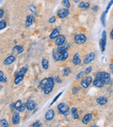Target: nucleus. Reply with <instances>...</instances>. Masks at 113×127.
<instances>
[{"label":"nucleus","instance_id":"obj_20","mask_svg":"<svg viewBox=\"0 0 113 127\" xmlns=\"http://www.w3.org/2000/svg\"><path fill=\"white\" fill-rule=\"evenodd\" d=\"M20 121V115L18 112H14L12 117V123L14 125H16L19 123Z\"/></svg>","mask_w":113,"mask_h":127},{"label":"nucleus","instance_id":"obj_13","mask_svg":"<svg viewBox=\"0 0 113 127\" xmlns=\"http://www.w3.org/2000/svg\"><path fill=\"white\" fill-rule=\"evenodd\" d=\"M59 35V28H55L52 30L51 34L50 35V38L51 40H54V39H56Z\"/></svg>","mask_w":113,"mask_h":127},{"label":"nucleus","instance_id":"obj_5","mask_svg":"<svg viewBox=\"0 0 113 127\" xmlns=\"http://www.w3.org/2000/svg\"><path fill=\"white\" fill-rule=\"evenodd\" d=\"M74 40H75V42L77 45H82V44H84V43H85L86 42L87 37L84 34H77L75 36Z\"/></svg>","mask_w":113,"mask_h":127},{"label":"nucleus","instance_id":"obj_18","mask_svg":"<svg viewBox=\"0 0 113 127\" xmlns=\"http://www.w3.org/2000/svg\"><path fill=\"white\" fill-rule=\"evenodd\" d=\"M73 64L74 65H79L81 64V59H80V54L79 53H76L73 57Z\"/></svg>","mask_w":113,"mask_h":127},{"label":"nucleus","instance_id":"obj_9","mask_svg":"<svg viewBox=\"0 0 113 127\" xmlns=\"http://www.w3.org/2000/svg\"><path fill=\"white\" fill-rule=\"evenodd\" d=\"M96 58V54L95 53L93 52H91V53H89L88 54L86 55V57L84 58V62L85 64H90L91 62H92Z\"/></svg>","mask_w":113,"mask_h":127},{"label":"nucleus","instance_id":"obj_7","mask_svg":"<svg viewBox=\"0 0 113 127\" xmlns=\"http://www.w3.org/2000/svg\"><path fill=\"white\" fill-rule=\"evenodd\" d=\"M15 107H16V110L18 112H23L25 111V109H27L26 107V104L23 103L21 100H17L15 102Z\"/></svg>","mask_w":113,"mask_h":127},{"label":"nucleus","instance_id":"obj_4","mask_svg":"<svg viewBox=\"0 0 113 127\" xmlns=\"http://www.w3.org/2000/svg\"><path fill=\"white\" fill-rule=\"evenodd\" d=\"M106 42H107V35H106V31L104 30L102 34V38L100 40V47L102 52H105V50Z\"/></svg>","mask_w":113,"mask_h":127},{"label":"nucleus","instance_id":"obj_44","mask_svg":"<svg viewBox=\"0 0 113 127\" xmlns=\"http://www.w3.org/2000/svg\"><path fill=\"white\" fill-rule=\"evenodd\" d=\"M4 16V10L0 9V18H3Z\"/></svg>","mask_w":113,"mask_h":127},{"label":"nucleus","instance_id":"obj_10","mask_svg":"<svg viewBox=\"0 0 113 127\" xmlns=\"http://www.w3.org/2000/svg\"><path fill=\"white\" fill-rule=\"evenodd\" d=\"M93 84L94 86H96L97 88H102L105 85V82L102 78H98V77H96L93 82Z\"/></svg>","mask_w":113,"mask_h":127},{"label":"nucleus","instance_id":"obj_2","mask_svg":"<svg viewBox=\"0 0 113 127\" xmlns=\"http://www.w3.org/2000/svg\"><path fill=\"white\" fill-rule=\"evenodd\" d=\"M57 109L60 114L67 116L69 115V107L65 103H60L57 106Z\"/></svg>","mask_w":113,"mask_h":127},{"label":"nucleus","instance_id":"obj_27","mask_svg":"<svg viewBox=\"0 0 113 127\" xmlns=\"http://www.w3.org/2000/svg\"><path fill=\"white\" fill-rule=\"evenodd\" d=\"M71 115L74 119H78L79 118V115L78 114V110L76 107H72L71 109Z\"/></svg>","mask_w":113,"mask_h":127},{"label":"nucleus","instance_id":"obj_37","mask_svg":"<svg viewBox=\"0 0 113 127\" xmlns=\"http://www.w3.org/2000/svg\"><path fill=\"white\" fill-rule=\"evenodd\" d=\"M91 71H92V66H88L85 69V71L84 72L86 75H88L89 74H91Z\"/></svg>","mask_w":113,"mask_h":127},{"label":"nucleus","instance_id":"obj_41","mask_svg":"<svg viewBox=\"0 0 113 127\" xmlns=\"http://www.w3.org/2000/svg\"><path fill=\"white\" fill-rule=\"evenodd\" d=\"M10 108H11V111H14L16 110V107H15V103L14 102H12L10 105Z\"/></svg>","mask_w":113,"mask_h":127},{"label":"nucleus","instance_id":"obj_28","mask_svg":"<svg viewBox=\"0 0 113 127\" xmlns=\"http://www.w3.org/2000/svg\"><path fill=\"white\" fill-rule=\"evenodd\" d=\"M89 6H90L89 3L82 1V2H80V3H79V8H84V9H86V8H89Z\"/></svg>","mask_w":113,"mask_h":127},{"label":"nucleus","instance_id":"obj_23","mask_svg":"<svg viewBox=\"0 0 113 127\" xmlns=\"http://www.w3.org/2000/svg\"><path fill=\"white\" fill-rule=\"evenodd\" d=\"M13 51L14 52H16L18 54H21V53L23 52L24 49H23V47H21V46H20V45H15V47H14L13 49Z\"/></svg>","mask_w":113,"mask_h":127},{"label":"nucleus","instance_id":"obj_30","mask_svg":"<svg viewBox=\"0 0 113 127\" xmlns=\"http://www.w3.org/2000/svg\"><path fill=\"white\" fill-rule=\"evenodd\" d=\"M23 77L24 76H16L14 79V83L16 85H18V83H20L23 80Z\"/></svg>","mask_w":113,"mask_h":127},{"label":"nucleus","instance_id":"obj_50","mask_svg":"<svg viewBox=\"0 0 113 127\" xmlns=\"http://www.w3.org/2000/svg\"><path fill=\"white\" fill-rule=\"evenodd\" d=\"M73 1H74L75 3H79L80 1V0H73Z\"/></svg>","mask_w":113,"mask_h":127},{"label":"nucleus","instance_id":"obj_22","mask_svg":"<svg viewBox=\"0 0 113 127\" xmlns=\"http://www.w3.org/2000/svg\"><path fill=\"white\" fill-rule=\"evenodd\" d=\"M47 83H48V78H44L43 80H42L40 83V86L39 87L42 89V90H45V88L47 87Z\"/></svg>","mask_w":113,"mask_h":127},{"label":"nucleus","instance_id":"obj_12","mask_svg":"<svg viewBox=\"0 0 113 127\" xmlns=\"http://www.w3.org/2000/svg\"><path fill=\"white\" fill-rule=\"evenodd\" d=\"M35 21V17L33 15H28L26 17V21H25V28H28L30 26L33 25V23Z\"/></svg>","mask_w":113,"mask_h":127},{"label":"nucleus","instance_id":"obj_32","mask_svg":"<svg viewBox=\"0 0 113 127\" xmlns=\"http://www.w3.org/2000/svg\"><path fill=\"white\" fill-rule=\"evenodd\" d=\"M6 77L4 76V72L2 71H0V82L1 83H5L6 82Z\"/></svg>","mask_w":113,"mask_h":127},{"label":"nucleus","instance_id":"obj_21","mask_svg":"<svg viewBox=\"0 0 113 127\" xmlns=\"http://www.w3.org/2000/svg\"><path fill=\"white\" fill-rule=\"evenodd\" d=\"M26 71H27V69H26L25 67H23V68L18 69V70L16 72V74H15V77L18 76H24L25 74L26 73Z\"/></svg>","mask_w":113,"mask_h":127},{"label":"nucleus","instance_id":"obj_25","mask_svg":"<svg viewBox=\"0 0 113 127\" xmlns=\"http://www.w3.org/2000/svg\"><path fill=\"white\" fill-rule=\"evenodd\" d=\"M60 54H61V55H60V61H64L69 57V53H68L67 50H64L63 52H61Z\"/></svg>","mask_w":113,"mask_h":127},{"label":"nucleus","instance_id":"obj_42","mask_svg":"<svg viewBox=\"0 0 113 127\" xmlns=\"http://www.w3.org/2000/svg\"><path fill=\"white\" fill-rule=\"evenodd\" d=\"M32 127H41V124L40 123V122H36L35 123L33 124Z\"/></svg>","mask_w":113,"mask_h":127},{"label":"nucleus","instance_id":"obj_45","mask_svg":"<svg viewBox=\"0 0 113 127\" xmlns=\"http://www.w3.org/2000/svg\"><path fill=\"white\" fill-rule=\"evenodd\" d=\"M93 10L94 11H97L98 10V6H94V7L93 8Z\"/></svg>","mask_w":113,"mask_h":127},{"label":"nucleus","instance_id":"obj_48","mask_svg":"<svg viewBox=\"0 0 113 127\" xmlns=\"http://www.w3.org/2000/svg\"><path fill=\"white\" fill-rule=\"evenodd\" d=\"M77 93L76 88H73V93Z\"/></svg>","mask_w":113,"mask_h":127},{"label":"nucleus","instance_id":"obj_14","mask_svg":"<svg viewBox=\"0 0 113 127\" xmlns=\"http://www.w3.org/2000/svg\"><path fill=\"white\" fill-rule=\"evenodd\" d=\"M15 60H16V57L13 55H10L4 59V64L5 65H11V64H13Z\"/></svg>","mask_w":113,"mask_h":127},{"label":"nucleus","instance_id":"obj_8","mask_svg":"<svg viewBox=\"0 0 113 127\" xmlns=\"http://www.w3.org/2000/svg\"><path fill=\"white\" fill-rule=\"evenodd\" d=\"M69 14V8H60L57 12V15L60 18H64L67 17Z\"/></svg>","mask_w":113,"mask_h":127},{"label":"nucleus","instance_id":"obj_6","mask_svg":"<svg viewBox=\"0 0 113 127\" xmlns=\"http://www.w3.org/2000/svg\"><path fill=\"white\" fill-rule=\"evenodd\" d=\"M93 81V78L91 76H86L85 78H84L81 81V85L82 86L83 88H87L88 87H89V86L91 84Z\"/></svg>","mask_w":113,"mask_h":127},{"label":"nucleus","instance_id":"obj_35","mask_svg":"<svg viewBox=\"0 0 113 127\" xmlns=\"http://www.w3.org/2000/svg\"><path fill=\"white\" fill-rule=\"evenodd\" d=\"M0 124H1V127H8V123L7 122V121L6 119H1Z\"/></svg>","mask_w":113,"mask_h":127},{"label":"nucleus","instance_id":"obj_38","mask_svg":"<svg viewBox=\"0 0 113 127\" xmlns=\"http://www.w3.org/2000/svg\"><path fill=\"white\" fill-rule=\"evenodd\" d=\"M28 9H29L31 12H33V13H37V9H36V7H35V6H33V5L30 6L28 7Z\"/></svg>","mask_w":113,"mask_h":127},{"label":"nucleus","instance_id":"obj_39","mask_svg":"<svg viewBox=\"0 0 113 127\" xmlns=\"http://www.w3.org/2000/svg\"><path fill=\"white\" fill-rule=\"evenodd\" d=\"M113 0H111V1L108 3V6H107L106 10H105V12H106V13H108V12L109 9L110 8V7L112 6V5H113Z\"/></svg>","mask_w":113,"mask_h":127},{"label":"nucleus","instance_id":"obj_26","mask_svg":"<svg viewBox=\"0 0 113 127\" xmlns=\"http://www.w3.org/2000/svg\"><path fill=\"white\" fill-rule=\"evenodd\" d=\"M52 54H53L54 59L55 61H60V55H61V54H60V52H59L57 51V50H56V49H54Z\"/></svg>","mask_w":113,"mask_h":127},{"label":"nucleus","instance_id":"obj_17","mask_svg":"<svg viewBox=\"0 0 113 127\" xmlns=\"http://www.w3.org/2000/svg\"><path fill=\"white\" fill-rule=\"evenodd\" d=\"M26 107L28 110L33 111L35 108V102L33 100H28L26 102Z\"/></svg>","mask_w":113,"mask_h":127},{"label":"nucleus","instance_id":"obj_47","mask_svg":"<svg viewBox=\"0 0 113 127\" xmlns=\"http://www.w3.org/2000/svg\"><path fill=\"white\" fill-rule=\"evenodd\" d=\"M110 71H111L112 74H113V64H111L110 65Z\"/></svg>","mask_w":113,"mask_h":127},{"label":"nucleus","instance_id":"obj_40","mask_svg":"<svg viewBox=\"0 0 113 127\" xmlns=\"http://www.w3.org/2000/svg\"><path fill=\"white\" fill-rule=\"evenodd\" d=\"M56 21V18L55 16H52L50 19H49V23H54Z\"/></svg>","mask_w":113,"mask_h":127},{"label":"nucleus","instance_id":"obj_15","mask_svg":"<svg viewBox=\"0 0 113 127\" xmlns=\"http://www.w3.org/2000/svg\"><path fill=\"white\" fill-rule=\"evenodd\" d=\"M54 117V112L53 110H49L45 114V119L47 121H51Z\"/></svg>","mask_w":113,"mask_h":127},{"label":"nucleus","instance_id":"obj_36","mask_svg":"<svg viewBox=\"0 0 113 127\" xmlns=\"http://www.w3.org/2000/svg\"><path fill=\"white\" fill-rule=\"evenodd\" d=\"M62 93H63V92H61V93H59V94H58V95H57V96H56L54 98V100H52V102H51V104L50 105V106L52 105H53V104H54V102H56L57 100H58V98L60 97V95H62Z\"/></svg>","mask_w":113,"mask_h":127},{"label":"nucleus","instance_id":"obj_46","mask_svg":"<svg viewBox=\"0 0 113 127\" xmlns=\"http://www.w3.org/2000/svg\"><path fill=\"white\" fill-rule=\"evenodd\" d=\"M56 81H57V83H60L62 82V81H61V80H60V78H59V77H58V76L56 78Z\"/></svg>","mask_w":113,"mask_h":127},{"label":"nucleus","instance_id":"obj_24","mask_svg":"<svg viewBox=\"0 0 113 127\" xmlns=\"http://www.w3.org/2000/svg\"><path fill=\"white\" fill-rule=\"evenodd\" d=\"M106 14H107V13L105 11L104 12L102 13L101 16H100V21H101V23L103 27L106 26Z\"/></svg>","mask_w":113,"mask_h":127},{"label":"nucleus","instance_id":"obj_11","mask_svg":"<svg viewBox=\"0 0 113 127\" xmlns=\"http://www.w3.org/2000/svg\"><path fill=\"white\" fill-rule=\"evenodd\" d=\"M65 41H66L65 36L63 35H59L55 40V44H56V45L61 46V45H63L64 44Z\"/></svg>","mask_w":113,"mask_h":127},{"label":"nucleus","instance_id":"obj_1","mask_svg":"<svg viewBox=\"0 0 113 127\" xmlns=\"http://www.w3.org/2000/svg\"><path fill=\"white\" fill-rule=\"evenodd\" d=\"M96 77H98V78H102L104 82H105V84L108 85L110 83V75L107 73V72H105V71H100V72H98L96 74Z\"/></svg>","mask_w":113,"mask_h":127},{"label":"nucleus","instance_id":"obj_43","mask_svg":"<svg viewBox=\"0 0 113 127\" xmlns=\"http://www.w3.org/2000/svg\"><path fill=\"white\" fill-rule=\"evenodd\" d=\"M84 72H83V71H81V72H80V73H79L78 74H77V76H76V79H79L83 75H84Z\"/></svg>","mask_w":113,"mask_h":127},{"label":"nucleus","instance_id":"obj_34","mask_svg":"<svg viewBox=\"0 0 113 127\" xmlns=\"http://www.w3.org/2000/svg\"><path fill=\"white\" fill-rule=\"evenodd\" d=\"M6 26V20H1L0 21V29L3 30L4 28H5Z\"/></svg>","mask_w":113,"mask_h":127},{"label":"nucleus","instance_id":"obj_33","mask_svg":"<svg viewBox=\"0 0 113 127\" xmlns=\"http://www.w3.org/2000/svg\"><path fill=\"white\" fill-rule=\"evenodd\" d=\"M62 4L65 8H69L71 6V3H70L69 0H62Z\"/></svg>","mask_w":113,"mask_h":127},{"label":"nucleus","instance_id":"obj_19","mask_svg":"<svg viewBox=\"0 0 113 127\" xmlns=\"http://www.w3.org/2000/svg\"><path fill=\"white\" fill-rule=\"evenodd\" d=\"M92 119V115L91 114H87L86 115L83 119H82V123L84 124H88Z\"/></svg>","mask_w":113,"mask_h":127},{"label":"nucleus","instance_id":"obj_16","mask_svg":"<svg viewBox=\"0 0 113 127\" xmlns=\"http://www.w3.org/2000/svg\"><path fill=\"white\" fill-rule=\"evenodd\" d=\"M96 102H97V103H98V105H106V104L108 103V99H107L105 97H104V96H100V97H98V98H97Z\"/></svg>","mask_w":113,"mask_h":127},{"label":"nucleus","instance_id":"obj_29","mask_svg":"<svg viewBox=\"0 0 113 127\" xmlns=\"http://www.w3.org/2000/svg\"><path fill=\"white\" fill-rule=\"evenodd\" d=\"M71 73V69L69 68H66L62 71V74L64 76H67L70 75Z\"/></svg>","mask_w":113,"mask_h":127},{"label":"nucleus","instance_id":"obj_3","mask_svg":"<svg viewBox=\"0 0 113 127\" xmlns=\"http://www.w3.org/2000/svg\"><path fill=\"white\" fill-rule=\"evenodd\" d=\"M54 78L52 77H50L48 78V83H47V87L45 88V89L44 90V93L46 95H48L50 94L53 88H54Z\"/></svg>","mask_w":113,"mask_h":127},{"label":"nucleus","instance_id":"obj_51","mask_svg":"<svg viewBox=\"0 0 113 127\" xmlns=\"http://www.w3.org/2000/svg\"></svg>","mask_w":113,"mask_h":127},{"label":"nucleus","instance_id":"obj_31","mask_svg":"<svg viewBox=\"0 0 113 127\" xmlns=\"http://www.w3.org/2000/svg\"><path fill=\"white\" fill-rule=\"evenodd\" d=\"M42 67H43L44 69H45V70L47 69L48 67H49V62H48L47 59H43L42 60Z\"/></svg>","mask_w":113,"mask_h":127},{"label":"nucleus","instance_id":"obj_49","mask_svg":"<svg viewBox=\"0 0 113 127\" xmlns=\"http://www.w3.org/2000/svg\"><path fill=\"white\" fill-rule=\"evenodd\" d=\"M110 37H111V38L113 40V29L112 30L111 33H110Z\"/></svg>","mask_w":113,"mask_h":127}]
</instances>
